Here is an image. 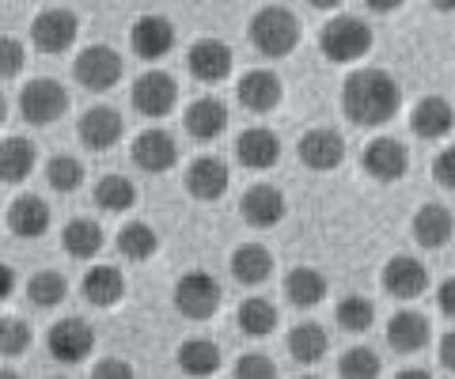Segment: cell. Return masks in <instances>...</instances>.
Returning a JSON list of instances; mask_svg holds the SVG:
<instances>
[{"instance_id": "6da1fadb", "label": "cell", "mask_w": 455, "mask_h": 379, "mask_svg": "<svg viewBox=\"0 0 455 379\" xmlns=\"http://www.w3.org/2000/svg\"><path fill=\"white\" fill-rule=\"evenodd\" d=\"M341 107H346L353 125L376 130V125L395 122L398 107H403V88H398L395 76L383 73V68H361V73H353L346 80V88H341Z\"/></svg>"}, {"instance_id": "7a4b0ae2", "label": "cell", "mask_w": 455, "mask_h": 379, "mask_svg": "<svg viewBox=\"0 0 455 379\" xmlns=\"http://www.w3.org/2000/svg\"><path fill=\"white\" fill-rule=\"evenodd\" d=\"M300 35H304L300 20L281 4L254 12V20H251V42L259 53H266V58H289V53L300 46Z\"/></svg>"}, {"instance_id": "3957f363", "label": "cell", "mask_w": 455, "mask_h": 379, "mask_svg": "<svg viewBox=\"0 0 455 379\" xmlns=\"http://www.w3.org/2000/svg\"><path fill=\"white\" fill-rule=\"evenodd\" d=\"M372 50V27L357 16H338L323 27V53L334 65H349L361 61L364 53Z\"/></svg>"}, {"instance_id": "277c9868", "label": "cell", "mask_w": 455, "mask_h": 379, "mask_svg": "<svg viewBox=\"0 0 455 379\" xmlns=\"http://www.w3.org/2000/svg\"><path fill=\"white\" fill-rule=\"evenodd\" d=\"M175 307H179V315H187L194 322L212 319L220 307V280L205 270L182 273L179 285H175Z\"/></svg>"}, {"instance_id": "5b68a950", "label": "cell", "mask_w": 455, "mask_h": 379, "mask_svg": "<svg viewBox=\"0 0 455 379\" xmlns=\"http://www.w3.org/2000/svg\"><path fill=\"white\" fill-rule=\"evenodd\" d=\"M68 110V91L57 80H31L20 95V114L31 125H53Z\"/></svg>"}, {"instance_id": "8992f818", "label": "cell", "mask_w": 455, "mask_h": 379, "mask_svg": "<svg viewBox=\"0 0 455 379\" xmlns=\"http://www.w3.org/2000/svg\"><path fill=\"white\" fill-rule=\"evenodd\" d=\"M73 73H76V80L84 83V88L99 95V91H110L114 83L122 80L125 65H122V53L118 50H110V46H88L76 58Z\"/></svg>"}, {"instance_id": "52a82bcc", "label": "cell", "mask_w": 455, "mask_h": 379, "mask_svg": "<svg viewBox=\"0 0 455 379\" xmlns=\"http://www.w3.org/2000/svg\"><path fill=\"white\" fill-rule=\"evenodd\" d=\"M80 35V20L68 8H46L31 23V42L42 53H65Z\"/></svg>"}, {"instance_id": "ba28073f", "label": "cell", "mask_w": 455, "mask_h": 379, "mask_svg": "<svg viewBox=\"0 0 455 379\" xmlns=\"http://www.w3.org/2000/svg\"><path fill=\"white\" fill-rule=\"evenodd\" d=\"M130 99H133V107L145 118H167L171 110H175V103H179V83H175V76L160 73V68H152V73H145V76L133 83Z\"/></svg>"}, {"instance_id": "9c48e42d", "label": "cell", "mask_w": 455, "mask_h": 379, "mask_svg": "<svg viewBox=\"0 0 455 379\" xmlns=\"http://www.w3.org/2000/svg\"><path fill=\"white\" fill-rule=\"evenodd\" d=\"M130 46L140 61H160L175 50V23L167 16H140L130 31Z\"/></svg>"}, {"instance_id": "30bf717a", "label": "cell", "mask_w": 455, "mask_h": 379, "mask_svg": "<svg viewBox=\"0 0 455 379\" xmlns=\"http://www.w3.org/2000/svg\"><path fill=\"white\" fill-rule=\"evenodd\" d=\"M296 152H300V163L311 167V171H334V167H341V160H346V140H341L338 130L319 125V130H307L300 137Z\"/></svg>"}, {"instance_id": "8fae6325", "label": "cell", "mask_w": 455, "mask_h": 379, "mask_svg": "<svg viewBox=\"0 0 455 379\" xmlns=\"http://www.w3.org/2000/svg\"><path fill=\"white\" fill-rule=\"evenodd\" d=\"M361 163H364V171L372 175L376 182H398L406 175V148L398 145L395 137H376V140H368L364 152H361Z\"/></svg>"}, {"instance_id": "7c38bea8", "label": "cell", "mask_w": 455, "mask_h": 379, "mask_svg": "<svg viewBox=\"0 0 455 379\" xmlns=\"http://www.w3.org/2000/svg\"><path fill=\"white\" fill-rule=\"evenodd\" d=\"M284 193L277 186H269V182H259V186H251L243 193V201H239V213H243V220L251 224V228H277V224L284 220Z\"/></svg>"}, {"instance_id": "4fadbf2b", "label": "cell", "mask_w": 455, "mask_h": 379, "mask_svg": "<svg viewBox=\"0 0 455 379\" xmlns=\"http://www.w3.org/2000/svg\"><path fill=\"white\" fill-rule=\"evenodd\" d=\"M95 349V330L84 319H61L50 330V353L61 364H80Z\"/></svg>"}, {"instance_id": "5bb4252c", "label": "cell", "mask_w": 455, "mask_h": 379, "mask_svg": "<svg viewBox=\"0 0 455 379\" xmlns=\"http://www.w3.org/2000/svg\"><path fill=\"white\" fill-rule=\"evenodd\" d=\"M383 288H387L395 300H418L421 292L429 288V270L410 255H395L383 265Z\"/></svg>"}, {"instance_id": "9a60e30c", "label": "cell", "mask_w": 455, "mask_h": 379, "mask_svg": "<svg viewBox=\"0 0 455 379\" xmlns=\"http://www.w3.org/2000/svg\"><path fill=\"white\" fill-rule=\"evenodd\" d=\"M228 163L217 160V156H197L190 167H187V193L197 201H217L228 193Z\"/></svg>"}, {"instance_id": "2e32d148", "label": "cell", "mask_w": 455, "mask_h": 379, "mask_svg": "<svg viewBox=\"0 0 455 379\" xmlns=\"http://www.w3.org/2000/svg\"><path fill=\"white\" fill-rule=\"evenodd\" d=\"M133 163L148 175H160L179 163V145L167 130H145L133 140Z\"/></svg>"}, {"instance_id": "e0dca14e", "label": "cell", "mask_w": 455, "mask_h": 379, "mask_svg": "<svg viewBox=\"0 0 455 379\" xmlns=\"http://www.w3.org/2000/svg\"><path fill=\"white\" fill-rule=\"evenodd\" d=\"M187 68L197 80L220 83L228 73H232V50H228L220 38H197L187 53Z\"/></svg>"}, {"instance_id": "ac0fdd59", "label": "cell", "mask_w": 455, "mask_h": 379, "mask_svg": "<svg viewBox=\"0 0 455 379\" xmlns=\"http://www.w3.org/2000/svg\"><path fill=\"white\" fill-rule=\"evenodd\" d=\"M125 133V122L114 107H92L88 114L80 118V140L88 145L92 152H107L122 140Z\"/></svg>"}, {"instance_id": "d6986e66", "label": "cell", "mask_w": 455, "mask_h": 379, "mask_svg": "<svg viewBox=\"0 0 455 379\" xmlns=\"http://www.w3.org/2000/svg\"><path fill=\"white\" fill-rule=\"evenodd\" d=\"M235 156H239V163H243V167H251V171H269V167L281 160V140H277L274 130L254 125V130H247L243 137H239Z\"/></svg>"}, {"instance_id": "ffe728a7", "label": "cell", "mask_w": 455, "mask_h": 379, "mask_svg": "<svg viewBox=\"0 0 455 379\" xmlns=\"http://www.w3.org/2000/svg\"><path fill=\"white\" fill-rule=\"evenodd\" d=\"M235 95L247 110L266 114V110H274L281 103V80H277V73H269V68H251V73L235 83Z\"/></svg>"}, {"instance_id": "44dd1931", "label": "cell", "mask_w": 455, "mask_h": 379, "mask_svg": "<svg viewBox=\"0 0 455 379\" xmlns=\"http://www.w3.org/2000/svg\"><path fill=\"white\" fill-rule=\"evenodd\" d=\"M410 122H414V133L418 137L440 140V137H448L455 130V110H451L448 99H440V95H425V99L414 107Z\"/></svg>"}, {"instance_id": "7402d4cb", "label": "cell", "mask_w": 455, "mask_h": 379, "mask_svg": "<svg viewBox=\"0 0 455 379\" xmlns=\"http://www.w3.org/2000/svg\"><path fill=\"white\" fill-rule=\"evenodd\" d=\"M455 235V217L448 213L444 205H421L418 217H414V240L425 250H440L448 247Z\"/></svg>"}, {"instance_id": "603a6c76", "label": "cell", "mask_w": 455, "mask_h": 379, "mask_svg": "<svg viewBox=\"0 0 455 379\" xmlns=\"http://www.w3.org/2000/svg\"><path fill=\"white\" fill-rule=\"evenodd\" d=\"M182 125H187V133L197 137V140H217L224 133L228 125V110L220 99H212V95H205V99H194L187 107V114H182Z\"/></svg>"}, {"instance_id": "cb8c5ba5", "label": "cell", "mask_w": 455, "mask_h": 379, "mask_svg": "<svg viewBox=\"0 0 455 379\" xmlns=\"http://www.w3.org/2000/svg\"><path fill=\"white\" fill-rule=\"evenodd\" d=\"M8 224H12V232H16L20 240H38V235L50 228V209H46L42 198H35V193H23V198L12 201Z\"/></svg>"}, {"instance_id": "d4e9b609", "label": "cell", "mask_w": 455, "mask_h": 379, "mask_svg": "<svg viewBox=\"0 0 455 379\" xmlns=\"http://www.w3.org/2000/svg\"><path fill=\"white\" fill-rule=\"evenodd\" d=\"M84 300L95 304V307H114L125 296V277L114 270V265H92L84 273Z\"/></svg>"}, {"instance_id": "484cf974", "label": "cell", "mask_w": 455, "mask_h": 379, "mask_svg": "<svg viewBox=\"0 0 455 379\" xmlns=\"http://www.w3.org/2000/svg\"><path fill=\"white\" fill-rule=\"evenodd\" d=\"M387 342L398 353H418V349L429 345V319L418 312H398L387 322Z\"/></svg>"}, {"instance_id": "4316f807", "label": "cell", "mask_w": 455, "mask_h": 379, "mask_svg": "<svg viewBox=\"0 0 455 379\" xmlns=\"http://www.w3.org/2000/svg\"><path fill=\"white\" fill-rule=\"evenodd\" d=\"M269 273H274V255H269L262 243L235 247V255H232V277L239 280V285H262V280H269Z\"/></svg>"}, {"instance_id": "83f0119b", "label": "cell", "mask_w": 455, "mask_h": 379, "mask_svg": "<svg viewBox=\"0 0 455 379\" xmlns=\"http://www.w3.org/2000/svg\"><path fill=\"white\" fill-rule=\"evenodd\" d=\"M61 247H65V255H73V258H95L99 250H103V228L88 217L68 220L61 232Z\"/></svg>"}, {"instance_id": "f1b7e54d", "label": "cell", "mask_w": 455, "mask_h": 379, "mask_svg": "<svg viewBox=\"0 0 455 379\" xmlns=\"http://www.w3.org/2000/svg\"><path fill=\"white\" fill-rule=\"evenodd\" d=\"M35 145L23 137L0 140V182H23L35 171Z\"/></svg>"}, {"instance_id": "f546056e", "label": "cell", "mask_w": 455, "mask_h": 379, "mask_svg": "<svg viewBox=\"0 0 455 379\" xmlns=\"http://www.w3.org/2000/svg\"><path fill=\"white\" fill-rule=\"evenodd\" d=\"M284 296H289L296 307H315L326 300V277L311 265H300L284 277Z\"/></svg>"}, {"instance_id": "4dcf8cb0", "label": "cell", "mask_w": 455, "mask_h": 379, "mask_svg": "<svg viewBox=\"0 0 455 379\" xmlns=\"http://www.w3.org/2000/svg\"><path fill=\"white\" fill-rule=\"evenodd\" d=\"M118 250L130 262H148L156 250H160V235H156L152 224L145 220H130L125 228L118 232Z\"/></svg>"}, {"instance_id": "1f68e13d", "label": "cell", "mask_w": 455, "mask_h": 379, "mask_svg": "<svg viewBox=\"0 0 455 379\" xmlns=\"http://www.w3.org/2000/svg\"><path fill=\"white\" fill-rule=\"evenodd\" d=\"M179 368L187 375H212L220 368V349L209 338H190L179 349Z\"/></svg>"}, {"instance_id": "d6a6232c", "label": "cell", "mask_w": 455, "mask_h": 379, "mask_svg": "<svg viewBox=\"0 0 455 379\" xmlns=\"http://www.w3.org/2000/svg\"><path fill=\"white\" fill-rule=\"evenodd\" d=\"M235 322L247 338H266V334H274V327H277V307L262 296H251V300L239 304Z\"/></svg>"}, {"instance_id": "836d02e7", "label": "cell", "mask_w": 455, "mask_h": 379, "mask_svg": "<svg viewBox=\"0 0 455 379\" xmlns=\"http://www.w3.org/2000/svg\"><path fill=\"white\" fill-rule=\"evenodd\" d=\"M326 330L319 327V322H300L292 334H289V353L300 360V364H315V360H323V353H326Z\"/></svg>"}, {"instance_id": "e575fe53", "label": "cell", "mask_w": 455, "mask_h": 379, "mask_svg": "<svg viewBox=\"0 0 455 379\" xmlns=\"http://www.w3.org/2000/svg\"><path fill=\"white\" fill-rule=\"evenodd\" d=\"M133 201H137V186L130 178H122V175L99 178V186H95L99 209H107V213H125V209H133Z\"/></svg>"}, {"instance_id": "d590c367", "label": "cell", "mask_w": 455, "mask_h": 379, "mask_svg": "<svg viewBox=\"0 0 455 379\" xmlns=\"http://www.w3.org/2000/svg\"><path fill=\"white\" fill-rule=\"evenodd\" d=\"M27 296H31L35 307H57L68 296V285H65L61 273L42 270V273H35L31 280H27Z\"/></svg>"}, {"instance_id": "8d00e7d4", "label": "cell", "mask_w": 455, "mask_h": 379, "mask_svg": "<svg viewBox=\"0 0 455 379\" xmlns=\"http://www.w3.org/2000/svg\"><path fill=\"white\" fill-rule=\"evenodd\" d=\"M372 322H376L372 300H364V296H346V300L338 304V327H341V330L364 334V330H372Z\"/></svg>"}, {"instance_id": "74e56055", "label": "cell", "mask_w": 455, "mask_h": 379, "mask_svg": "<svg viewBox=\"0 0 455 379\" xmlns=\"http://www.w3.org/2000/svg\"><path fill=\"white\" fill-rule=\"evenodd\" d=\"M46 182L57 193H73V190H80V182H84V163L76 156H53L46 163Z\"/></svg>"}, {"instance_id": "f35d334b", "label": "cell", "mask_w": 455, "mask_h": 379, "mask_svg": "<svg viewBox=\"0 0 455 379\" xmlns=\"http://www.w3.org/2000/svg\"><path fill=\"white\" fill-rule=\"evenodd\" d=\"M31 349V327L16 315H4L0 319V353L4 357H20Z\"/></svg>"}, {"instance_id": "ab89813d", "label": "cell", "mask_w": 455, "mask_h": 379, "mask_svg": "<svg viewBox=\"0 0 455 379\" xmlns=\"http://www.w3.org/2000/svg\"><path fill=\"white\" fill-rule=\"evenodd\" d=\"M379 368H383V364H379V357L368 345L349 349V353L341 357V364H338V372L349 375V379H372V375H379Z\"/></svg>"}, {"instance_id": "60d3db41", "label": "cell", "mask_w": 455, "mask_h": 379, "mask_svg": "<svg viewBox=\"0 0 455 379\" xmlns=\"http://www.w3.org/2000/svg\"><path fill=\"white\" fill-rule=\"evenodd\" d=\"M23 65H27V50H23V42H20V38L0 35V80H8V76L23 73Z\"/></svg>"}, {"instance_id": "b9f144b4", "label": "cell", "mask_w": 455, "mask_h": 379, "mask_svg": "<svg viewBox=\"0 0 455 379\" xmlns=\"http://www.w3.org/2000/svg\"><path fill=\"white\" fill-rule=\"evenodd\" d=\"M235 375L239 379H274L277 375V364L269 360L266 353H243L235 364Z\"/></svg>"}, {"instance_id": "7bdbcfd3", "label": "cell", "mask_w": 455, "mask_h": 379, "mask_svg": "<svg viewBox=\"0 0 455 379\" xmlns=\"http://www.w3.org/2000/svg\"><path fill=\"white\" fill-rule=\"evenodd\" d=\"M433 178H436L444 190H455V148H444V152H440V156L433 160Z\"/></svg>"}, {"instance_id": "ee69618b", "label": "cell", "mask_w": 455, "mask_h": 379, "mask_svg": "<svg viewBox=\"0 0 455 379\" xmlns=\"http://www.w3.org/2000/svg\"><path fill=\"white\" fill-rule=\"evenodd\" d=\"M95 375H99V379H130L133 368H130V364H122V360H103V364L95 368Z\"/></svg>"}, {"instance_id": "f6af8a7d", "label": "cell", "mask_w": 455, "mask_h": 379, "mask_svg": "<svg viewBox=\"0 0 455 379\" xmlns=\"http://www.w3.org/2000/svg\"><path fill=\"white\" fill-rule=\"evenodd\" d=\"M436 300H440V312H444L448 319H455V277H448L444 285H440Z\"/></svg>"}, {"instance_id": "bcb514c9", "label": "cell", "mask_w": 455, "mask_h": 379, "mask_svg": "<svg viewBox=\"0 0 455 379\" xmlns=\"http://www.w3.org/2000/svg\"><path fill=\"white\" fill-rule=\"evenodd\" d=\"M440 364H444L448 372H455V330L448 334L444 342H440Z\"/></svg>"}, {"instance_id": "7dc6e473", "label": "cell", "mask_w": 455, "mask_h": 379, "mask_svg": "<svg viewBox=\"0 0 455 379\" xmlns=\"http://www.w3.org/2000/svg\"><path fill=\"white\" fill-rule=\"evenodd\" d=\"M12 288H16V273H12L8 265L0 262V300H8V296H12Z\"/></svg>"}, {"instance_id": "c3c4849f", "label": "cell", "mask_w": 455, "mask_h": 379, "mask_svg": "<svg viewBox=\"0 0 455 379\" xmlns=\"http://www.w3.org/2000/svg\"><path fill=\"white\" fill-rule=\"evenodd\" d=\"M364 4L372 8V12H379V16H387V12H398V8H403V0H364Z\"/></svg>"}, {"instance_id": "681fc988", "label": "cell", "mask_w": 455, "mask_h": 379, "mask_svg": "<svg viewBox=\"0 0 455 379\" xmlns=\"http://www.w3.org/2000/svg\"><path fill=\"white\" fill-rule=\"evenodd\" d=\"M307 4H311V8H319V12H331V8L341 4V0H307Z\"/></svg>"}, {"instance_id": "f907efd6", "label": "cell", "mask_w": 455, "mask_h": 379, "mask_svg": "<svg viewBox=\"0 0 455 379\" xmlns=\"http://www.w3.org/2000/svg\"><path fill=\"white\" fill-rule=\"evenodd\" d=\"M436 12H455V0H429Z\"/></svg>"}, {"instance_id": "816d5d0a", "label": "cell", "mask_w": 455, "mask_h": 379, "mask_svg": "<svg viewBox=\"0 0 455 379\" xmlns=\"http://www.w3.org/2000/svg\"><path fill=\"white\" fill-rule=\"evenodd\" d=\"M4 114H8V107H4V99H0V125H4Z\"/></svg>"}]
</instances>
